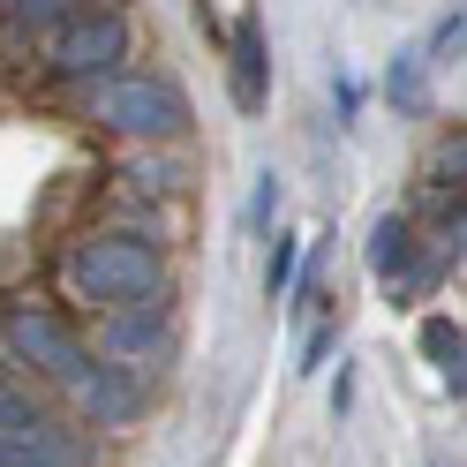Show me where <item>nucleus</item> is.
Segmentation results:
<instances>
[{
  "label": "nucleus",
  "instance_id": "obj_3",
  "mask_svg": "<svg viewBox=\"0 0 467 467\" xmlns=\"http://www.w3.org/2000/svg\"><path fill=\"white\" fill-rule=\"evenodd\" d=\"M83 113H91V129L136 136V143H173L189 129V99L151 68H113L99 83H83Z\"/></svg>",
  "mask_w": 467,
  "mask_h": 467
},
{
  "label": "nucleus",
  "instance_id": "obj_8",
  "mask_svg": "<svg viewBox=\"0 0 467 467\" xmlns=\"http://www.w3.org/2000/svg\"><path fill=\"white\" fill-rule=\"evenodd\" d=\"M76 8H91V0H0V38H8V46H31V38H46V31H61Z\"/></svg>",
  "mask_w": 467,
  "mask_h": 467
},
{
  "label": "nucleus",
  "instance_id": "obj_6",
  "mask_svg": "<svg viewBox=\"0 0 467 467\" xmlns=\"http://www.w3.org/2000/svg\"><path fill=\"white\" fill-rule=\"evenodd\" d=\"M76 407H83L91 422H106V430H129V422H136V407H143V385H136V377H121L113 362H99V369H91V385L76 392Z\"/></svg>",
  "mask_w": 467,
  "mask_h": 467
},
{
  "label": "nucleus",
  "instance_id": "obj_14",
  "mask_svg": "<svg viewBox=\"0 0 467 467\" xmlns=\"http://www.w3.org/2000/svg\"><path fill=\"white\" fill-rule=\"evenodd\" d=\"M279 212V173H265V189H256V219H272Z\"/></svg>",
  "mask_w": 467,
  "mask_h": 467
},
{
  "label": "nucleus",
  "instance_id": "obj_2",
  "mask_svg": "<svg viewBox=\"0 0 467 467\" xmlns=\"http://www.w3.org/2000/svg\"><path fill=\"white\" fill-rule=\"evenodd\" d=\"M38 46H46L38 53V76L61 83V91H83V83L113 76L136 53V23H129L121 0H91V8H76L61 31H46Z\"/></svg>",
  "mask_w": 467,
  "mask_h": 467
},
{
  "label": "nucleus",
  "instance_id": "obj_12",
  "mask_svg": "<svg viewBox=\"0 0 467 467\" xmlns=\"http://www.w3.org/2000/svg\"><path fill=\"white\" fill-rule=\"evenodd\" d=\"M121 182H129L136 196H173V182H182V173H173L166 159H129V166H121Z\"/></svg>",
  "mask_w": 467,
  "mask_h": 467
},
{
  "label": "nucleus",
  "instance_id": "obj_9",
  "mask_svg": "<svg viewBox=\"0 0 467 467\" xmlns=\"http://www.w3.org/2000/svg\"><path fill=\"white\" fill-rule=\"evenodd\" d=\"M53 430H61V422H53L46 407L16 385V377H0V437H8V445H46Z\"/></svg>",
  "mask_w": 467,
  "mask_h": 467
},
{
  "label": "nucleus",
  "instance_id": "obj_11",
  "mask_svg": "<svg viewBox=\"0 0 467 467\" xmlns=\"http://www.w3.org/2000/svg\"><path fill=\"white\" fill-rule=\"evenodd\" d=\"M295 265H302V242H295V234H272V256H265V295L272 302L295 286Z\"/></svg>",
  "mask_w": 467,
  "mask_h": 467
},
{
  "label": "nucleus",
  "instance_id": "obj_5",
  "mask_svg": "<svg viewBox=\"0 0 467 467\" xmlns=\"http://www.w3.org/2000/svg\"><path fill=\"white\" fill-rule=\"evenodd\" d=\"M173 355V295L159 286V295H143V302H121V309H106V325H99V362H113L121 377H151L159 362Z\"/></svg>",
  "mask_w": 467,
  "mask_h": 467
},
{
  "label": "nucleus",
  "instance_id": "obj_4",
  "mask_svg": "<svg viewBox=\"0 0 467 467\" xmlns=\"http://www.w3.org/2000/svg\"><path fill=\"white\" fill-rule=\"evenodd\" d=\"M0 339H8L16 362H31L46 385H61L68 400L91 385V369H99V355L83 347V332L53 302H0Z\"/></svg>",
  "mask_w": 467,
  "mask_h": 467
},
{
  "label": "nucleus",
  "instance_id": "obj_1",
  "mask_svg": "<svg viewBox=\"0 0 467 467\" xmlns=\"http://www.w3.org/2000/svg\"><path fill=\"white\" fill-rule=\"evenodd\" d=\"M61 286L76 302H91V309H121V302H143V295H159L166 286V242H159V226H91V234H76V242L61 249Z\"/></svg>",
  "mask_w": 467,
  "mask_h": 467
},
{
  "label": "nucleus",
  "instance_id": "obj_7",
  "mask_svg": "<svg viewBox=\"0 0 467 467\" xmlns=\"http://www.w3.org/2000/svg\"><path fill=\"white\" fill-rule=\"evenodd\" d=\"M265 99H272V61H265V31L242 16L234 23V106L242 113H265Z\"/></svg>",
  "mask_w": 467,
  "mask_h": 467
},
{
  "label": "nucleus",
  "instance_id": "obj_10",
  "mask_svg": "<svg viewBox=\"0 0 467 467\" xmlns=\"http://www.w3.org/2000/svg\"><path fill=\"white\" fill-rule=\"evenodd\" d=\"M407 265H415V226H407V219H377V234H369V272L385 279V286H407Z\"/></svg>",
  "mask_w": 467,
  "mask_h": 467
},
{
  "label": "nucleus",
  "instance_id": "obj_13",
  "mask_svg": "<svg viewBox=\"0 0 467 467\" xmlns=\"http://www.w3.org/2000/svg\"><path fill=\"white\" fill-rule=\"evenodd\" d=\"M422 339H430V355H437V369H445V385L460 392V325H445V317H437V325H430Z\"/></svg>",
  "mask_w": 467,
  "mask_h": 467
}]
</instances>
